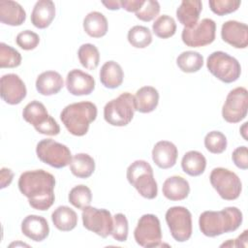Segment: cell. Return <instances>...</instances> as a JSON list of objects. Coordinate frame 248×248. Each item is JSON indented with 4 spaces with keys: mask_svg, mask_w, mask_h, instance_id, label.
<instances>
[{
    "mask_svg": "<svg viewBox=\"0 0 248 248\" xmlns=\"http://www.w3.org/2000/svg\"><path fill=\"white\" fill-rule=\"evenodd\" d=\"M128 41L132 46L137 48H144L152 42V34L150 30L142 25H135L128 31Z\"/></svg>",
    "mask_w": 248,
    "mask_h": 248,
    "instance_id": "836d02e7",
    "label": "cell"
},
{
    "mask_svg": "<svg viewBox=\"0 0 248 248\" xmlns=\"http://www.w3.org/2000/svg\"><path fill=\"white\" fill-rule=\"evenodd\" d=\"M26 19L24 9L12 0L0 1V21L11 26H19Z\"/></svg>",
    "mask_w": 248,
    "mask_h": 248,
    "instance_id": "44dd1931",
    "label": "cell"
},
{
    "mask_svg": "<svg viewBox=\"0 0 248 248\" xmlns=\"http://www.w3.org/2000/svg\"><path fill=\"white\" fill-rule=\"evenodd\" d=\"M206 67L218 79L225 83H232L238 79L241 74L239 62L224 51H214L207 57Z\"/></svg>",
    "mask_w": 248,
    "mask_h": 248,
    "instance_id": "8992f818",
    "label": "cell"
},
{
    "mask_svg": "<svg viewBox=\"0 0 248 248\" xmlns=\"http://www.w3.org/2000/svg\"><path fill=\"white\" fill-rule=\"evenodd\" d=\"M78 56L80 64L88 69L95 70L100 62V53L96 46L92 44H83L78 50Z\"/></svg>",
    "mask_w": 248,
    "mask_h": 248,
    "instance_id": "1f68e13d",
    "label": "cell"
},
{
    "mask_svg": "<svg viewBox=\"0 0 248 248\" xmlns=\"http://www.w3.org/2000/svg\"><path fill=\"white\" fill-rule=\"evenodd\" d=\"M1 98L9 105H17L26 97V86L16 74H6L0 79Z\"/></svg>",
    "mask_w": 248,
    "mask_h": 248,
    "instance_id": "5bb4252c",
    "label": "cell"
},
{
    "mask_svg": "<svg viewBox=\"0 0 248 248\" xmlns=\"http://www.w3.org/2000/svg\"><path fill=\"white\" fill-rule=\"evenodd\" d=\"M232 160L234 165L241 169L247 170L248 169V150L245 145L239 146L235 148L232 154Z\"/></svg>",
    "mask_w": 248,
    "mask_h": 248,
    "instance_id": "7bdbcfd3",
    "label": "cell"
},
{
    "mask_svg": "<svg viewBox=\"0 0 248 248\" xmlns=\"http://www.w3.org/2000/svg\"><path fill=\"white\" fill-rule=\"evenodd\" d=\"M35 130L43 135L46 136H56L60 133V127L56 120L52 116H48V118L41 125L35 128Z\"/></svg>",
    "mask_w": 248,
    "mask_h": 248,
    "instance_id": "b9f144b4",
    "label": "cell"
},
{
    "mask_svg": "<svg viewBox=\"0 0 248 248\" xmlns=\"http://www.w3.org/2000/svg\"><path fill=\"white\" fill-rule=\"evenodd\" d=\"M21 232L31 240L40 242L48 236L49 226L44 217L31 214L21 222Z\"/></svg>",
    "mask_w": 248,
    "mask_h": 248,
    "instance_id": "e0dca14e",
    "label": "cell"
},
{
    "mask_svg": "<svg viewBox=\"0 0 248 248\" xmlns=\"http://www.w3.org/2000/svg\"><path fill=\"white\" fill-rule=\"evenodd\" d=\"M21 63L20 53L11 46L0 44V68H16Z\"/></svg>",
    "mask_w": 248,
    "mask_h": 248,
    "instance_id": "d590c367",
    "label": "cell"
},
{
    "mask_svg": "<svg viewBox=\"0 0 248 248\" xmlns=\"http://www.w3.org/2000/svg\"><path fill=\"white\" fill-rule=\"evenodd\" d=\"M248 109V92L239 86L229 92L222 108V116L229 123H237L244 119Z\"/></svg>",
    "mask_w": 248,
    "mask_h": 248,
    "instance_id": "8fae6325",
    "label": "cell"
},
{
    "mask_svg": "<svg viewBox=\"0 0 248 248\" xmlns=\"http://www.w3.org/2000/svg\"><path fill=\"white\" fill-rule=\"evenodd\" d=\"M22 116L27 123L36 128L43 124L48 118L49 114L43 103L39 101H32L24 107Z\"/></svg>",
    "mask_w": 248,
    "mask_h": 248,
    "instance_id": "f546056e",
    "label": "cell"
},
{
    "mask_svg": "<svg viewBox=\"0 0 248 248\" xmlns=\"http://www.w3.org/2000/svg\"><path fill=\"white\" fill-rule=\"evenodd\" d=\"M181 167L185 173L190 176H199L203 173L206 167L205 157L199 151L191 150L184 154Z\"/></svg>",
    "mask_w": 248,
    "mask_h": 248,
    "instance_id": "83f0119b",
    "label": "cell"
},
{
    "mask_svg": "<svg viewBox=\"0 0 248 248\" xmlns=\"http://www.w3.org/2000/svg\"><path fill=\"white\" fill-rule=\"evenodd\" d=\"M14 178V173L10 169L2 168L0 170V183H1V189L6 188L11 184Z\"/></svg>",
    "mask_w": 248,
    "mask_h": 248,
    "instance_id": "bcb514c9",
    "label": "cell"
},
{
    "mask_svg": "<svg viewBox=\"0 0 248 248\" xmlns=\"http://www.w3.org/2000/svg\"><path fill=\"white\" fill-rule=\"evenodd\" d=\"M102 4L108 10H119L120 7V1L118 0H109V1H103Z\"/></svg>",
    "mask_w": 248,
    "mask_h": 248,
    "instance_id": "7dc6e473",
    "label": "cell"
},
{
    "mask_svg": "<svg viewBox=\"0 0 248 248\" xmlns=\"http://www.w3.org/2000/svg\"><path fill=\"white\" fill-rule=\"evenodd\" d=\"M243 220L242 212L235 206H228L220 211H204L200 215L201 232L209 237L236 231Z\"/></svg>",
    "mask_w": 248,
    "mask_h": 248,
    "instance_id": "7a4b0ae2",
    "label": "cell"
},
{
    "mask_svg": "<svg viewBox=\"0 0 248 248\" xmlns=\"http://www.w3.org/2000/svg\"><path fill=\"white\" fill-rule=\"evenodd\" d=\"M152 31L161 39L170 38L176 31L175 20L168 15L160 16L152 24Z\"/></svg>",
    "mask_w": 248,
    "mask_h": 248,
    "instance_id": "e575fe53",
    "label": "cell"
},
{
    "mask_svg": "<svg viewBox=\"0 0 248 248\" xmlns=\"http://www.w3.org/2000/svg\"><path fill=\"white\" fill-rule=\"evenodd\" d=\"M64 86L61 75L55 71H46L40 74L36 79V89L44 96L57 94Z\"/></svg>",
    "mask_w": 248,
    "mask_h": 248,
    "instance_id": "603a6c76",
    "label": "cell"
},
{
    "mask_svg": "<svg viewBox=\"0 0 248 248\" xmlns=\"http://www.w3.org/2000/svg\"><path fill=\"white\" fill-rule=\"evenodd\" d=\"M163 195L170 201L185 200L190 193L189 182L182 176L173 175L167 178L162 187Z\"/></svg>",
    "mask_w": 248,
    "mask_h": 248,
    "instance_id": "ffe728a7",
    "label": "cell"
},
{
    "mask_svg": "<svg viewBox=\"0 0 248 248\" xmlns=\"http://www.w3.org/2000/svg\"><path fill=\"white\" fill-rule=\"evenodd\" d=\"M36 154L43 163L55 169L67 167L73 158L71 150L65 144L51 139L39 141L36 146Z\"/></svg>",
    "mask_w": 248,
    "mask_h": 248,
    "instance_id": "ba28073f",
    "label": "cell"
},
{
    "mask_svg": "<svg viewBox=\"0 0 248 248\" xmlns=\"http://www.w3.org/2000/svg\"><path fill=\"white\" fill-rule=\"evenodd\" d=\"M126 176L129 183L141 197L148 200L157 197L158 186L154 178L153 169L148 162L144 160L133 162L127 169Z\"/></svg>",
    "mask_w": 248,
    "mask_h": 248,
    "instance_id": "277c9868",
    "label": "cell"
},
{
    "mask_svg": "<svg viewBox=\"0 0 248 248\" xmlns=\"http://www.w3.org/2000/svg\"><path fill=\"white\" fill-rule=\"evenodd\" d=\"M247 230H245L236 239H230L228 242L221 244V247H247Z\"/></svg>",
    "mask_w": 248,
    "mask_h": 248,
    "instance_id": "ee69618b",
    "label": "cell"
},
{
    "mask_svg": "<svg viewBox=\"0 0 248 248\" xmlns=\"http://www.w3.org/2000/svg\"><path fill=\"white\" fill-rule=\"evenodd\" d=\"M144 0H121L120 7L127 12H138V10L142 6Z\"/></svg>",
    "mask_w": 248,
    "mask_h": 248,
    "instance_id": "f6af8a7d",
    "label": "cell"
},
{
    "mask_svg": "<svg viewBox=\"0 0 248 248\" xmlns=\"http://www.w3.org/2000/svg\"><path fill=\"white\" fill-rule=\"evenodd\" d=\"M166 222L174 240L185 242L192 235V214L184 206H172L166 212Z\"/></svg>",
    "mask_w": 248,
    "mask_h": 248,
    "instance_id": "30bf717a",
    "label": "cell"
},
{
    "mask_svg": "<svg viewBox=\"0 0 248 248\" xmlns=\"http://www.w3.org/2000/svg\"><path fill=\"white\" fill-rule=\"evenodd\" d=\"M97 112L96 105L91 102L73 103L62 109L60 119L70 134L82 137L88 132L90 123L96 119Z\"/></svg>",
    "mask_w": 248,
    "mask_h": 248,
    "instance_id": "3957f363",
    "label": "cell"
},
{
    "mask_svg": "<svg viewBox=\"0 0 248 248\" xmlns=\"http://www.w3.org/2000/svg\"><path fill=\"white\" fill-rule=\"evenodd\" d=\"M54 176L44 170L24 171L18 178V189L29 202L31 207L37 210H47L54 202Z\"/></svg>",
    "mask_w": 248,
    "mask_h": 248,
    "instance_id": "6da1fadb",
    "label": "cell"
},
{
    "mask_svg": "<svg viewBox=\"0 0 248 248\" xmlns=\"http://www.w3.org/2000/svg\"><path fill=\"white\" fill-rule=\"evenodd\" d=\"M16 42L20 48L24 50H31L38 46L40 43V37L37 33L31 30H24L17 34Z\"/></svg>",
    "mask_w": 248,
    "mask_h": 248,
    "instance_id": "60d3db41",
    "label": "cell"
},
{
    "mask_svg": "<svg viewBox=\"0 0 248 248\" xmlns=\"http://www.w3.org/2000/svg\"><path fill=\"white\" fill-rule=\"evenodd\" d=\"M128 220L126 216L122 213H117L113 216V228L111 232V236L113 239L119 242H125L128 237Z\"/></svg>",
    "mask_w": 248,
    "mask_h": 248,
    "instance_id": "74e56055",
    "label": "cell"
},
{
    "mask_svg": "<svg viewBox=\"0 0 248 248\" xmlns=\"http://www.w3.org/2000/svg\"><path fill=\"white\" fill-rule=\"evenodd\" d=\"M101 83L109 89L119 87L123 82L124 73L121 66L112 60L107 61L100 70Z\"/></svg>",
    "mask_w": 248,
    "mask_h": 248,
    "instance_id": "d4e9b609",
    "label": "cell"
},
{
    "mask_svg": "<svg viewBox=\"0 0 248 248\" xmlns=\"http://www.w3.org/2000/svg\"><path fill=\"white\" fill-rule=\"evenodd\" d=\"M210 183L219 196L226 201L236 200L242 191L240 178L225 168H215L210 172Z\"/></svg>",
    "mask_w": 248,
    "mask_h": 248,
    "instance_id": "52a82bcc",
    "label": "cell"
},
{
    "mask_svg": "<svg viewBox=\"0 0 248 248\" xmlns=\"http://www.w3.org/2000/svg\"><path fill=\"white\" fill-rule=\"evenodd\" d=\"M178 68L184 73H195L202 69L203 57L198 51L187 50L181 52L176 58Z\"/></svg>",
    "mask_w": 248,
    "mask_h": 248,
    "instance_id": "4dcf8cb0",
    "label": "cell"
},
{
    "mask_svg": "<svg viewBox=\"0 0 248 248\" xmlns=\"http://www.w3.org/2000/svg\"><path fill=\"white\" fill-rule=\"evenodd\" d=\"M55 16V5L51 0H39L36 2L32 13L31 22L39 28L45 29L49 26Z\"/></svg>",
    "mask_w": 248,
    "mask_h": 248,
    "instance_id": "d6986e66",
    "label": "cell"
},
{
    "mask_svg": "<svg viewBox=\"0 0 248 248\" xmlns=\"http://www.w3.org/2000/svg\"><path fill=\"white\" fill-rule=\"evenodd\" d=\"M136 242L142 247L162 246V230L158 217L154 214H144L139 221L134 231Z\"/></svg>",
    "mask_w": 248,
    "mask_h": 248,
    "instance_id": "9c48e42d",
    "label": "cell"
},
{
    "mask_svg": "<svg viewBox=\"0 0 248 248\" xmlns=\"http://www.w3.org/2000/svg\"><path fill=\"white\" fill-rule=\"evenodd\" d=\"M202 10V1L183 0L176 10V17L184 27L191 28L198 23Z\"/></svg>",
    "mask_w": 248,
    "mask_h": 248,
    "instance_id": "7402d4cb",
    "label": "cell"
},
{
    "mask_svg": "<svg viewBox=\"0 0 248 248\" xmlns=\"http://www.w3.org/2000/svg\"><path fill=\"white\" fill-rule=\"evenodd\" d=\"M135 111V97L129 92H124L106 104L104 118L112 126L122 127L132 121Z\"/></svg>",
    "mask_w": 248,
    "mask_h": 248,
    "instance_id": "5b68a950",
    "label": "cell"
},
{
    "mask_svg": "<svg viewBox=\"0 0 248 248\" xmlns=\"http://www.w3.org/2000/svg\"><path fill=\"white\" fill-rule=\"evenodd\" d=\"M66 87L72 95H89L95 88V79L91 75L81 70L74 69L67 75Z\"/></svg>",
    "mask_w": 248,
    "mask_h": 248,
    "instance_id": "2e32d148",
    "label": "cell"
},
{
    "mask_svg": "<svg viewBox=\"0 0 248 248\" xmlns=\"http://www.w3.org/2000/svg\"><path fill=\"white\" fill-rule=\"evenodd\" d=\"M177 147L169 140L158 141L152 149V160L163 170L172 168L177 160Z\"/></svg>",
    "mask_w": 248,
    "mask_h": 248,
    "instance_id": "ac0fdd59",
    "label": "cell"
},
{
    "mask_svg": "<svg viewBox=\"0 0 248 248\" xmlns=\"http://www.w3.org/2000/svg\"><path fill=\"white\" fill-rule=\"evenodd\" d=\"M160 13V4L155 0H146L136 12V16L140 20L148 22L154 19Z\"/></svg>",
    "mask_w": 248,
    "mask_h": 248,
    "instance_id": "ab89813d",
    "label": "cell"
},
{
    "mask_svg": "<svg viewBox=\"0 0 248 248\" xmlns=\"http://www.w3.org/2000/svg\"><path fill=\"white\" fill-rule=\"evenodd\" d=\"M208 4L214 14L217 16H225L235 12L241 2L238 0H210Z\"/></svg>",
    "mask_w": 248,
    "mask_h": 248,
    "instance_id": "f35d334b",
    "label": "cell"
},
{
    "mask_svg": "<svg viewBox=\"0 0 248 248\" xmlns=\"http://www.w3.org/2000/svg\"><path fill=\"white\" fill-rule=\"evenodd\" d=\"M221 37L224 42L235 48H246L248 46V26L236 20L223 23Z\"/></svg>",
    "mask_w": 248,
    "mask_h": 248,
    "instance_id": "9a60e30c",
    "label": "cell"
},
{
    "mask_svg": "<svg viewBox=\"0 0 248 248\" xmlns=\"http://www.w3.org/2000/svg\"><path fill=\"white\" fill-rule=\"evenodd\" d=\"M247 122H245L244 124H243V126L240 128V132H241V134H242V137L247 140V137H246V135H245V133H246V128H247Z\"/></svg>",
    "mask_w": 248,
    "mask_h": 248,
    "instance_id": "c3c4849f",
    "label": "cell"
},
{
    "mask_svg": "<svg viewBox=\"0 0 248 248\" xmlns=\"http://www.w3.org/2000/svg\"><path fill=\"white\" fill-rule=\"evenodd\" d=\"M81 218L83 227L88 231L104 238L111 234L113 218L108 209L88 206L82 210Z\"/></svg>",
    "mask_w": 248,
    "mask_h": 248,
    "instance_id": "7c38bea8",
    "label": "cell"
},
{
    "mask_svg": "<svg viewBox=\"0 0 248 248\" xmlns=\"http://www.w3.org/2000/svg\"><path fill=\"white\" fill-rule=\"evenodd\" d=\"M215 21L211 18H203L191 28L184 27L181 33V38L187 46H204L213 43L215 40Z\"/></svg>",
    "mask_w": 248,
    "mask_h": 248,
    "instance_id": "4fadbf2b",
    "label": "cell"
},
{
    "mask_svg": "<svg viewBox=\"0 0 248 248\" xmlns=\"http://www.w3.org/2000/svg\"><path fill=\"white\" fill-rule=\"evenodd\" d=\"M51 221L54 227L61 232H70L78 224V215L67 205H60L51 214Z\"/></svg>",
    "mask_w": 248,
    "mask_h": 248,
    "instance_id": "484cf974",
    "label": "cell"
},
{
    "mask_svg": "<svg viewBox=\"0 0 248 248\" xmlns=\"http://www.w3.org/2000/svg\"><path fill=\"white\" fill-rule=\"evenodd\" d=\"M70 170L78 178H88L95 170V161L86 153H78L72 158Z\"/></svg>",
    "mask_w": 248,
    "mask_h": 248,
    "instance_id": "f1b7e54d",
    "label": "cell"
},
{
    "mask_svg": "<svg viewBox=\"0 0 248 248\" xmlns=\"http://www.w3.org/2000/svg\"><path fill=\"white\" fill-rule=\"evenodd\" d=\"M204 146L213 154L223 153L227 148V138L219 131H211L204 138Z\"/></svg>",
    "mask_w": 248,
    "mask_h": 248,
    "instance_id": "8d00e7d4",
    "label": "cell"
},
{
    "mask_svg": "<svg viewBox=\"0 0 248 248\" xmlns=\"http://www.w3.org/2000/svg\"><path fill=\"white\" fill-rule=\"evenodd\" d=\"M134 97L136 110L141 113H149L153 111L159 103V92L153 86L140 87Z\"/></svg>",
    "mask_w": 248,
    "mask_h": 248,
    "instance_id": "cb8c5ba5",
    "label": "cell"
},
{
    "mask_svg": "<svg viewBox=\"0 0 248 248\" xmlns=\"http://www.w3.org/2000/svg\"><path fill=\"white\" fill-rule=\"evenodd\" d=\"M68 200L71 204L78 209H85L86 207L90 206L92 202V193L91 190L85 185H78L71 189Z\"/></svg>",
    "mask_w": 248,
    "mask_h": 248,
    "instance_id": "d6a6232c",
    "label": "cell"
},
{
    "mask_svg": "<svg viewBox=\"0 0 248 248\" xmlns=\"http://www.w3.org/2000/svg\"><path fill=\"white\" fill-rule=\"evenodd\" d=\"M108 20L100 12H91L83 19V29L92 38L104 37L108 32Z\"/></svg>",
    "mask_w": 248,
    "mask_h": 248,
    "instance_id": "4316f807",
    "label": "cell"
}]
</instances>
